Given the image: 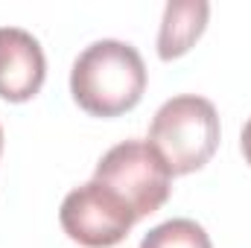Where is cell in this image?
<instances>
[{
  "label": "cell",
  "mask_w": 251,
  "mask_h": 248,
  "mask_svg": "<svg viewBox=\"0 0 251 248\" xmlns=\"http://www.w3.org/2000/svg\"><path fill=\"white\" fill-rule=\"evenodd\" d=\"M143 56L117 38H102L85 47L70 70L73 102L91 117H120L143 99Z\"/></svg>",
  "instance_id": "1"
},
{
  "label": "cell",
  "mask_w": 251,
  "mask_h": 248,
  "mask_svg": "<svg viewBox=\"0 0 251 248\" xmlns=\"http://www.w3.org/2000/svg\"><path fill=\"white\" fill-rule=\"evenodd\" d=\"M219 137L222 128L213 102L196 94H181L155 111L146 143L164 161L170 175H190L216 155Z\"/></svg>",
  "instance_id": "2"
},
{
  "label": "cell",
  "mask_w": 251,
  "mask_h": 248,
  "mask_svg": "<svg viewBox=\"0 0 251 248\" xmlns=\"http://www.w3.org/2000/svg\"><path fill=\"white\" fill-rule=\"evenodd\" d=\"M94 181L114 190L137 219L161 210L173 190L170 170L146 140H123L111 146L100 158Z\"/></svg>",
  "instance_id": "3"
},
{
  "label": "cell",
  "mask_w": 251,
  "mask_h": 248,
  "mask_svg": "<svg viewBox=\"0 0 251 248\" xmlns=\"http://www.w3.org/2000/svg\"><path fill=\"white\" fill-rule=\"evenodd\" d=\"M64 234L85 248H114L140 222L123 198L100 181L76 187L64 196L59 210Z\"/></svg>",
  "instance_id": "4"
},
{
  "label": "cell",
  "mask_w": 251,
  "mask_h": 248,
  "mask_svg": "<svg viewBox=\"0 0 251 248\" xmlns=\"http://www.w3.org/2000/svg\"><path fill=\"white\" fill-rule=\"evenodd\" d=\"M47 76V59L38 38L21 26H0V99H32Z\"/></svg>",
  "instance_id": "5"
},
{
  "label": "cell",
  "mask_w": 251,
  "mask_h": 248,
  "mask_svg": "<svg viewBox=\"0 0 251 248\" xmlns=\"http://www.w3.org/2000/svg\"><path fill=\"white\" fill-rule=\"evenodd\" d=\"M210 18L207 0H173L164 9L161 32H158V56L161 62L181 59L190 47L201 38Z\"/></svg>",
  "instance_id": "6"
},
{
  "label": "cell",
  "mask_w": 251,
  "mask_h": 248,
  "mask_svg": "<svg viewBox=\"0 0 251 248\" xmlns=\"http://www.w3.org/2000/svg\"><path fill=\"white\" fill-rule=\"evenodd\" d=\"M140 248H213L207 231L193 219H170L155 225L143 240Z\"/></svg>",
  "instance_id": "7"
},
{
  "label": "cell",
  "mask_w": 251,
  "mask_h": 248,
  "mask_svg": "<svg viewBox=\"0 0 251 248\" xmlns=\"http://www.w3.org/2000/svg\"><path fill=\"white\" fill-rule=\"evenodd\" d=\"M240 149H243L246 164L251 167V117H249V123L243 125V134H240Z\"/></svg>",
  "instance_id": "8"
},
{
  "label": "cell",
  "mask_w": 251,
  "mask_h": 248,
  "mask_svg": "<svg viewBox=\"0 0 251 248\" xmlns=\"http://www.w3.org/2000/svg\"><path fill=\"white\" fill-rule=\"evenodd\" d=\"M0 152H3V128H0Z\"/></svg>",
  "instance_id": "9"
}]
</instances>
